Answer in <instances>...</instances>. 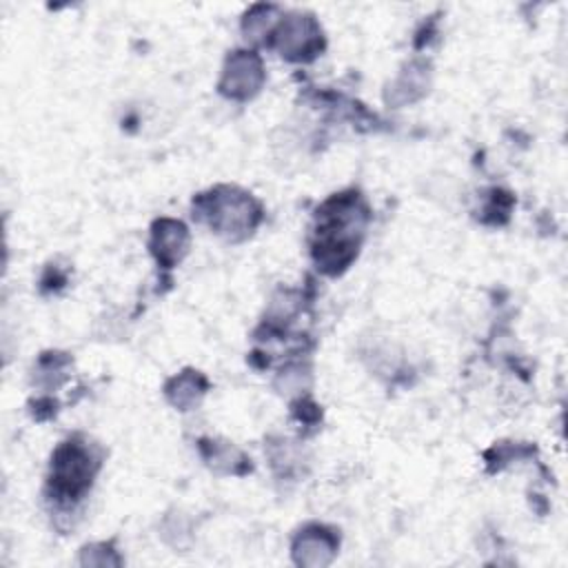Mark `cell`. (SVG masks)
I'll return each mask as SVG.
<instances>
[{
    "instance_id": "6da1fadb",
    "label": "cell",
    "mask_w": 568,
    "mask_h": 568,
    "mask_svg": "<svg viewBox=\"0 0 568 568\" xmlns=\"http://www.w3.org/2000/svg\"><path fill=\"white\" fill-rule=\"evenodd\" d=\"M368 222V209L357 191L335 193L317 211L313 260L317 268L337 275L357 257Z\"/></svg>"
},
{
    "instance_id": "7a4b0ae2",
    "label": "cell",
    "mask_w": 568,
    "mask_h": 568,
    "mask_svg": "<svg viewBox=\"0 0 568 568\" xmlns=\"http://www.w3.org/2000/svg\"><path fill=\"white\" fill-rule=\"evenodd\" d=\"M193 217L209 222L211 229L229 240H242L262 220L260 204L235 186H217L193 200Z\"/></svg>"
},
{
    "instance_id": "3957f363",
    "label": "cell",
    "mask_w": 568,
    "mask_h": 568,
    "mask_svg": "<svg viewBox=\"0 0 568 568\" xmlns=\"http://www.w3.org/2000/svg\"><path fill=\"white\" fill-rule=\"evenodd\" d=\"M100 468V457L93 453V448L71 437L62 442L53 457H51V470H49V488L51 495L60 504L78 501L89 488Z\"/></svg>"
},
{
    "instance_id": "277c9868",
    "label": "cell",
    "mask_w": 568,
    "mask_h": 568,
    "mask_svg": "<svg viewBox=\"0 0 568 568\" xmlns=\"http://www.w3.org/2000/svg\"><path fill=\"white\" fill-rule=\"evenodd\" d=\"M271 38L280 55L293 62H308L324 49L322 27L308 13H291L282 18Z\"/></svg>"
},
{
    "instance_id": "5b68a950",
    "label": "cell",
    "mask_w": 568,
    "mask_h": 568,
    "mask_svg": "<svg viewBox=\"0 0 568 568\" xmlns=\"http://www.w3.org/2000/svg\"><path fill=\"white\" fill-rule=\"evenodd\" d=\"M264 82V67L255 51H233L226 58L220 93L233 100H248L253 98Z\"/></svg>"
},
{
    "instance_id": "8992f818",
    "label": "cell",
    "mask_w": 568,
    "mask_h": 568,
    "mask_svg": "<svg viewBox=\"0 0 568 568\" xmlns=\"http://www.w3.org/2000/svg\"><path fill=\"white\" fill-rule=\"evenodd\" d=\"M149 246L162 268H173L182 260V255L186 253V246H189L186 226L182 222L169 220V217L158 220L153 224Z\"/></svg>"
},
{
    "instance_id": "52a82bcc",
    "label": "cell",
    "mask_w": 568,
    "mask_h": 568,
    "mask_svg": "<svg viewBox=\"0 0 568 568\" xmlns=\"http://www.w3.org/2000/svg\"><path fill=\"white\" fill-rule=\"evenodd\" d=\"M337 550V539L324 526H308L297 532L293 541V555L297 564L322 566L328 564Z\"/></svg>"
},
{
    "instance_id": "ba28073f",
    "label": "cell",
    "mask_w": 568,
    "mask_h": 568,
    "mask_svg": "<svg viewBox=\"0 0 568 568\" xmlns=\"http://www.w3.org/2000/svg\"><path fill=\"white\" fill-rule=\"evenodd\" d=\"M164 393L173 406L189 410L206 393V379L197 371H184L164 386Z\"/></svg>"
},
{
    "instance_id": "9c48e42d",
    "label": "cell",
    "mask_w": 568,
    "mask_h": 568,
    "mask_svg": "<svg viewBox=\"0 0 568 568\" xmlns=\"http://www.w3.org/2000/svg\"><path fill=\"white\" fill-rule=\"evenodd\" d=\"M202 444V455L209 462L211 468L220 470V473H231V475H242L246 470H251V459H246L235 446L231 444H217V442H206L209 446Z\"/></svg>"
},
{
    "instance_id": "30bf717a",
    "label": "cell",
    "mask_w": 568,
    "mask_h": 568,
    "mask_svg": "<svg viewBox=\"0 0 568 568\" xmlns=\"http://www.w3.org/2000/svg\"><path fill=\"white\" fill-rule=\"evenodd\" d=\"M277 9L271 4H255L251 11H246L242 20V31L251 42H260L262 36L273 33V13Z\"/></svg>"
}]
</instances>
